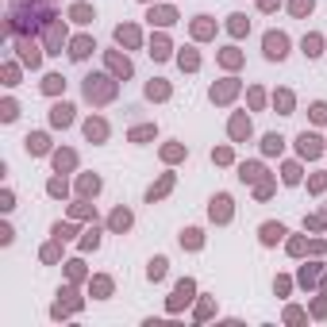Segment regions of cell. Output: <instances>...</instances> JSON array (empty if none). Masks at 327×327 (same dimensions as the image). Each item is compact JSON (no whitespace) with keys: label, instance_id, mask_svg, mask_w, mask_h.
Instances as JSON below:
<instances>
[{"label":"cell","instance_id":"6da1fadb","mask_svg":"<svg viewBox=\"0 0 327 327\" xmlns=\"http://www.w3.org/2000/svg\"><path fill=\"white\" fill-rule=\"evenodd\" d=\"M285 54H289V39H285L281 31H269V35H266V58H277V62H281Z\"/></svg>","mask_w":327,"mask_h":327},{"label":"cell","instance_id":"7a4b0ae2","mask_svg":"<svg viewBox=\"0 0 327 327\" xmlns=\"http://www.w3.org/2000/svg\"><path fill=\"white\" fill-rule=\"evenodd\" d=\"M212 220H231V196H216L212 200Z\"/></svg>","mask_w":327,"mask_h":327},{"label":"cell","instance_id":"3957f363","mask_svg":"<svg viewBox=\"0 0 327 327\" xmlns=\"http://www.w3.org/2000/svg\"><path fill=\"white\" fill-rule=\"evenodd\" d=\"M189 300H193V281H181L177 293L169 297V308H181V304H189Z\"/></svg>","mask_w":327,"mask_h":327},{"label":"cell","instance_id":"277c9868","mask_svg":"<svg viewBox=\"0 0 327 327\" xmlns=\"http://www.w3.org/2000/svg\"><path fill=\"white\" fill-rule=\"evenodd\" d=\"M62 39H66V31L58 27V23H54V27L46 31V46H50V50H46V54H62L58 46H62Z\"/></svg>","mask_w":327,"mask_h":327},{"label":"cell","instance_id":"5b68a950","mask_svg":"<svg viewBox=\"0 0 327 327\" xmlns=\"http://www.w3.org/2000/svg\"><path fill=\"white\" fill-rule=\"evenodd\" d=\"M50 119H54V127H66V123H74V108H70V104H58L54 112H50Z\"/></svg>","mask_w":327,"mask_h":327},{"label":"cell","instance_id":"8992f818","mask_svg":"<svg viewBox=\"0 0 327 327\" xmlns=\"http://www.w3.org/2000/svg\"><path fill=\"white\" fill-rule=\"evenodd\" d=\"M85 135H89V139H104L108 123H104V119H89V123H85Z\"/></svg>","mask_w":327,"mask_h":327},{"label":"cell","instance_id":"52a82bcc","mask_svg":"<svg viewBox=\"0 0 327 327\" xmlns=\"http://www.w3.org/2000/svg\"><path fill=\"white\" fill-rule=\"evenodd\" d=\"M300 154H320V139H316V135H300Z\"/></svg>","mask_w":327,"mask_h":327},{"label":"cell","instance_id":"ba28073f","mask_svg":"<svg viewBox=\"0 0 327 327\" xmlns=\"http://www.w3.org/2000/svg\"><path fill=\"white\" fill-rule=\"evenodd\" d=\"M281 235H285L281 223H266V227H262V243H277Z\"/></svg>","mask_w":327,"mask_h":327},{"label":"cell","instance_id":"9c48e42d","mask_svg":"<svg viewBox=\"0 0 327 327\" xmlns=\"http://www.w3.org/2000/svg\"><path fill=\"white\" fill-rule=\"evenodd\" d=\"M92 50H96V46H92V39H77V43H74V50H70V54H74V58H89Z\"/></svg>","mask_w":327,"mask_h":327},{"label":"cell","instance_id":"30bf717a","mask_svg":"<svg viewBox=\"0 0 327 327\" xmlns=\"http://www.w3.org/2000/svg\"><path fill=\"white\" fill-rule=\"evenodd\" d=\"M231 135H235V139H243V135H250V119L235 116V119H231Z\"/></svg>","mask_w":327,"mask_h":327},{"label":"cell","instance_id":"8fae6325","mask_svg":"<svg viewBox=\"0 0 327 327\" xmlns=\"http://www.w3.org/2000/svg\"><path fill=\"white\" fill-rule=\"evenodd\" d=\"M116 39H119V43H127V46H135V43H139V31H135V27H119Z\"/></svg>","mask_w":327,"mask_h":327},{"label":"cell","instance_id":"7c38bea8","mask_svg":"<svg viewBox=\"0 0 327 327\" xmlns=\"http://www.w3.org/2000/svg\"><path fill=\"white\" fill-rule=\"evenodd\" d=\"M27 150L31 154H43L46 150V135H27Z\"/></svg>","mask_w":327,"mask_h":327},{"label":"cell","instance_id":"4fadbf2b","mask_svg":"<svg viewBox=\"0 0 327 327\" xmlns=\"http://www.w3.org/2000/svg\"><path fill=\"white\" fill-rule=\"evenodd\" d=\"M304 54H308V58L320 54V35H304Z\"/></svg>","mask_w":327,"mask_h":327},{"label":"cell","instance_id":"5bb4252c","mask_svg":"<svg viewBox=\"0 0 327 327\" xmlns=\"http://www.w3.org/2000/svg\"><path fill=\"white\" fill-rule=\"evenodd\" d=\"M239 177H243V181H258V177H262V165H243V173H239Z\"/></svg>","mask_w":327,"mask_h":327},{"label":"cell","instance_id":"9a60e30c","mask_svg":"<svg viewBox=\"0 0 327 327\" xmlns=\"http://www.w3.org/2000/svg\"><path fill=\"white\" fill-rule=\"evenodd\" d=\"M108 62H112V70H116V74H123V77L131 74V62H127V58H116V54H112Z\"/></svg>","mask_w":327,"mask_h":327},{"label":"cell","instance_id":"2e32d148","mask_svg":"<svg viewBox=\"0 0 327 327\" xmlns=\"http://www.w3.org/2000/svg\"><path fill=\"white\" fill-rule=\"evenodd\" d=\"M89 15H92L89 4H74V19H77V23H89Z\"/></svg>","mask_w":327,"mask_h":327},{"label":"cell","instance_id":"e0dca14e","mask_svg":"<svg viewBox=\"0 0 327 327\" xmlns=\"http://www.w3.org/2000/svg\"><path fill=\"white\" fill-rule=\"evenodd\" d=\"M19 50H23V62H31V66H39V50L31 43H19Z\"/></svg>","mask_w":327,"mask_h":327},{"label":"cell","instance_id":"ac0fdd59","mask_svg":"<svg viewBox=\"0 0 327 327\" xmlns=\"http://www.w3.org/2000/svg\"><path fill=\"white\" fill-rule=\"evenodd\" d=\"M150 54H154V58H165V54H169V43H165V39H154Z\"/></svg>","mask_w":327,"mask_h":327},{"label":"cell","instance_id":"d6986e66","mask_svg":"<svg viewBox=\"0 0 327 327\" xmlns=\"http://www.w3.org/2000/svg\"><path fill=\"white\" fill-rule=\"evenodd\" d=\"M150 277H154V281H158V277H162L165 273V258H154V262H150V269H147Z\"/></svg>","mask_w":327,"mask_h":327},{"label":"cell","instance_id":"ffe728a7","mask_svg":"<svg viewBox=\"0 0 327 327\" xmlns=\"http://www.w3.org/2000/svg\"><path fill=\"white\" fill-rule=\"evenodd\" d=\"M281 135H266V154H277V150H281Z\"/></svg>","mask_w":327,"mask_h":327},{"label":"cell","instance_id":"44dd1931","mask_svg":"<svg viewBox=\"0 0 327 327\" xmlns=\"http://www.w3.org/2000/svg\"><path fill=\"white\" fill-rule=\"evenodd\" d=\"M127 223H131V212H116V216H112V227H116V231H123Z\"/></svg>","mask_w":327,"mask_h":327},{"label":"cell","instance_id":"7402d4cb","mask_svg":"<svg viewBox=\"0 0 327 327\" xmlns=\"http://www.w3.org/2000/svg\"><path fill=\"white\" fill-rule=\"evenodd\" d=\"M62 85H66V81H62L58 74H50V77H46V81H43V89H46V92H58Z\"/></svg>","mask_w":327,"mask_h":327},{"label":"cell","instance_id":"603a6c76","mask_svg":"<svg viewBox=\"0 0 327 327\" xmlns=\"http://www.w3.org/2000/svg\"><path fill=\"white\" fill-rule=\"evenodd\" d=\"M150 19H154V23H173V12L162 8V12H150Z\"/></svg>","mask_w":327,"mask_h":327},{"label":"cell","instance_id":"cb8c5ba5","mask_svg":"<svg viewBox=\"0 0 327 327\" xmlns=\"http://www.w3.org/2000/svg\"><path fill=\"white\" fill-rule=\"evenodd\" d=\"M165 92H169V89H165L162 81H150V85H147V96H165Z\"/></svg>","mask_w":327,"mask_h":327},{"label":"cell","instance_id":"d4e9b609","mask_svg":"<svg viewBox=\"0 0 327 327\" xmlns=\"http://www.w3.org/2000/svg\"><path fill=\"white\" fill-rule=\"evenodd\" d=\"M96 189H100L96 177H81V193H96Z\"/></svg>","mask_w":327,"mask_h":327},{"label":"cell","instance_id":"484cf974","mask_svg":"<svg viewBox=\"0 0 327 327\" xmlns=\"http://www.w3.org/2000/svg\"><path fill=\"white\" fill-rule=\"evenodd\" d=\"M150 135H154V127H135L131 139H135V143H143V139H150Z\"/></svg>","mask_w":327,"mask_h":327},{"label":"cell","instance_id":"4316f807","mask_svg":"<svg viewBox=\"0 0 327 327\" xmlns=\"http://www.w3.org/2000/svg\"><path fill=\"white\" fill-rule=\"evenodd\" d=\"M293 12H297V15L312 12V0H293Z\"/></svg>","mask_w":327,"mask_h":327},{"label":"cell","instance_id":"83f0119b","mask_svg":"<svg viewBox=\"0 0 327 327\" xmlns=\"http://www.w3.org/2000/svg\"><path fill=\"white\" fill-rule=\"evenodd\" d=\"M312 119H316V123H324V119H327V104H312Z\"/></svg>","mask_w":327,"mask_h":327},{"label":"cell","instance_id":"f1b7e54d","mask_svg":"<svg viewBox=\"0 0 327 327\" xmlns=\"http://www.w3.org/2000/svg\"><path fill=\"white\" fill-rule=\"evenodd\" d=\"M231 31H235V35H243V31H246V19H243V15H231Z\"/></svg>","mask_w":327,"mask_h":327},{"label":"cell","instance_id":"f546056e","mask_svg":"<svg viewBox=\"0 0 327 327\" xmlns=\"http://www.w3.org/2000/svg\"><path fill=\"white\" fill-rule=\"evenodd\" d=\"M181 243H189V246H200V231H185V235H181Z\"/></svg>","mask_w":327,"mask_h":327},{"label":"cell","instance_id":"4dcf8cb0","mask_svg":"<svg viewBox=\"0 0 327 327\" xmlns=\"http://www.w3.org/2000/svg\"><path fill=\"white\" fill-rule=\"evenodd\" d=\"M285 181H289V185H293V181H300V169H297V165H285Z\"/></svg>","mask_w":327,"mask_h":327},{"label":"cell","instance_id":"1f68e13d","mask_svg":"<svg viewBox=\"0 0 327 327\" xmlns=\"http://www.w3.org/2000/svg\"><path fill=\"white\" fill-rule=\"evenodd\" d=\"M181 66H185V70H196V54H193V50H189V54H181Z\"/></svg>","mask_w":327,"mask_h":327},{"label":"cell","instance_id":"d6a6232c","mask_svg":"<svg viewBox=\"0 0 327 327\" xmlns=\"http://www.w3.org/2000/svg\"><path fill=\"white\" fill-rule=\"evenodd\" d=\"M54 165H58V169H62V165H74V154H58V158H54Z\"/></svg>","mask_w":327,"mask_h":327}]
</instances>
